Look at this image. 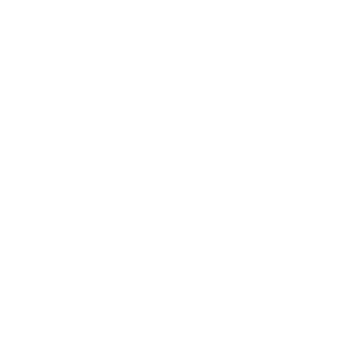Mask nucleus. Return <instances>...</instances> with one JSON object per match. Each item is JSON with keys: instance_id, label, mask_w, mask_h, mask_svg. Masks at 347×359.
I'll use <instances>...</instances> for the list:
<instances>
[]
</instances>
